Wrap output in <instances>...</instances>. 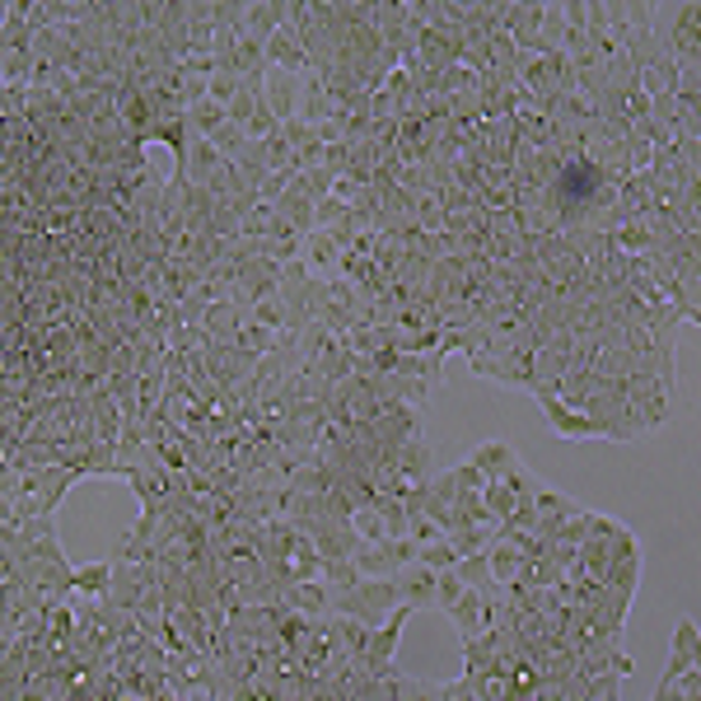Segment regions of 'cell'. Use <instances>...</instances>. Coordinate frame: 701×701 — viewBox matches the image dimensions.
I'll return each mask as SVG.
<instances>
[{"label": "cell", "instance_id": "1", "mask_svg": "<svg viewBox=\"0 0 701 701\" xmlns=\"http://www.w3.org/2000/svg\"><path fill=\"white\" fill-rule=\"evenodd\" d=\"M71 482H80V472L76 468H38V472H19V491H14V510L19 519H48L57 514L61 505V495L71 491Z\"/></svg>", "mask_w": 701, "mask_h": 701}, {"label": "cell", "instance_id": "2", "mask_svg": "<svg viewBox=\"0 0 701 701\" xmlns=\"http://www.w3.org/2000/svg\"><path fill=\"white\" fill-rule=\"evenodd\" d=\"M393 608H402L393 580H355L351 590H332V618H351V622L379 627Z\"/></svg>", "mask_w": 701, "mask_h": 701}, {"label": "cell", "instance_id": "3", "mask_svg": "<svg viewBox=\"0 0 701 701\" xmlns=\"http://www.w3.org/2000/svg\"><path fill=\"white\" fill-rule=\"evenodd\" d=\"M622 389H627V412H631L637 435L660 431V425L673 417V383L654 379V374H627Z\"/></svg>", "mask_w": 701, "mask_h": 701}, {"label": "cell", "instance_id": "4", "mask_svg": "<svg viewBox=\"0 0 701 701\" xmlns=\"http://www.w3.org/2000/svg\"><path fill=\"white\" fill-rule=\"evenodd\" d=\"M417 561V542L412 538H389V542H360L351 552V567L360 580H393L402 567Z\"/></svg>", "mask_w": 701, "mask_h": 701}, {"label": "cell", "instance_id": "5", "mask_svg": "<svg viewBox=\"0 0 701 701\" xmlns=\"http://www.w3.org/2000/svg\"><path fill=\"white\" fill-rule=\"evenodd\" d=\"M412 618L407 608H393L389 618H383L374 631H370V641H365V654H360V664H365L370 678L379 673H389L393 669V654H398V641H402V622Z\"/></svg>", "mask_w": 701, "mask_h": 701}, {"label": "cell", "instance_id": "6", "mask_svg": "<svg viewBox=\"0 0 701 701\" xmlns=\"http://www.w3.org/2000/svg\"><path fill=\"white\" fill-rule=\"evenodd\" d=\"M435 571L431 567H421V561H412V567H402L393 575L398 584V603L407 608V613H421V608H435Z\"/></svg>", "mask_w": 701, "mask_h": 701}, {"label": "cell", "instance_id": "7", "mask_svg": "<svg viewBox=\"0 0 701 701\" xmlns=\"http://www.w3.org/2000/svg\"><path fill=\"white\" fill-rule=\"evenodd\" d=\"M281 608H286V613H300V618H332V590H328L323 580L286 584V590H281Z\"/></svg>", "mask_w": 701, "mask_h": 701}, {"label": "cell", "instance_id": "8", "mask_svg": "<svg viewBox=\"0 0 701 701\" xmlns=\"http://www.w3.org/2000/svg\"><path fill=\"white\" fill-rule=\"evenodd\" d=\"M538 407H542V417H548V425L561 435V440H594L599 431H594V421L580 412V407H567V402H557L552 393H542L538 398Z\"/></svg>", "mask_w": 701, "mask_h": 701}, {"label": "cell", "instance_id": "9", "mask_svg": "<svg viewBox=\"0 0 701 701\" xmlns=\"http://www.w3.org/2000/svg\"><path fill=\"white\" fill-rule=\"evenodd\" d=\"M262 103L277 122H290L300 112V76H286V71H267L262 84Z\"/></svg>", "mask_w": 701, "mask_h": 701}, {"label": "cell", "instance_id": "10", "mask_svg": "<svg viewBox=\"0 0 701 701\" xmlns=\"http://www.w3.org/2000/svg\"><path fill=\"white\" fill-rule=\"evenodd\" d=\"M243 319H248V313H243L234 300H216V304H207V319H201V332L211 337V347H234V337H239Z\"/></svg>", "mask_w": 701, "mask_h": 701}, {"label": "cell", "instance_id": "11", "mask_svg": "<svg viewBox=\"0 0 701 701\" xmlns=\"http://www.w3.org/2000/svg\"><path fill=\"white\" fill-rule=\"evenodd\" d=\"M262 57H267V71H286V76H309V57H304V48H300V42L290 38L286 29H277V33L267 38Z\"/></svg>", "mask_w": 701, "mask_h": 701}, {"label": "cell", "instance_id": "12", "mask_svg": "<svg viewBox=\"0 0 701 701\" xmlns=\"http://www.w3.org/2000/svg\"><path fill=\"white\" fill-rule=\"evenodd\" d=\"M463 463H468V468H478L487 482H501L505 472H514V468H519V454H514V449H510L505 440H487V444L472 449V454H468Z\"/></svg>", "mask_w": 701, "mask_h": 701}, {"label": "cell", "instance_id": "13", "mask_svg": "<svg viewBox=\"0 0 701 701\" xmlns=\"http://www.w3.org/2000/svg\"><path fill=\"white\" fill-rule=\"evenodd\" d=\"M449 618H454V627H459V641H478L482 631H491V613H487L482 590H463V599L449 608Z\"/></svg>", "mask_w": 701, "mask_h": 701}, {"label": "cell", "instance_id": "14", "mask_svg": "<svg viewBox=\"0 0 701 701\" xmlns=\"http://www.w3.org/2000/svg\"><path fill=\"white\" fill-rule=\"evenodd\" d=\"M701 664V641H697V622L692 618H683L673 627V645H669V669H664V678H678V673H688V669H697Z\"/></svg>", "mask_w": 701, "mask_h": 701}, {"label": "cell", "instance_id": "15", "mask_svg": "<svg viewBox=\"0 0 701 701\" xmlns=\"http://www.w3.org/2000/svg\"><path fill=\"white\" fill-rule=\"evenodd\" d=\"M286 24V0H258V6H243V29L248 38H258L267 48V38Z\"/></svg>", "mask_w": 701, "mask_h": 701}, {"label": "cell", "instance_id": "16", "mask_svg": "<svg viewBox=\"0 0 701 701\" xmlns=\"http://www.w3.org/2000/svg\"><path fill=\"white\" fill-rule=\"evenodd\" d=\"M296 118L309 122V127H323L332 118V94H328V84L313 71L300 76V112H296Z\"/></svg>", "mask_w": 701, "mask_h": 701}, {"label": "cell", "instance_id": "17", "mask_svg": "<svg viewBox=\"0 0 701 701\" xmlns=\"http://www.w3.org/2000/svg\"><path fill=\"white\" fill-rule=\"evenodd\" d=\"M112 584V561H89V567L71 571V594L76 599H103Z\"/></svg>", "mask_w": 701, "mask_h": 701}, {"label": "cell", "instance_id": "18", "mask_svg": "<svg viewBox=\"0 0 701 701\" xmlns=\"http://www.w3.org/2000/svg\"><path fill=\"white\" fill-rule=\"evenodd\" d=\"M183 118H188V131H192V136H207V141H211V136L224 127V108L211 103V99H197V103L183 112Z\"/></svg>", "mask_w": 701, "mask_h": 701}, {"label": "cell", "instance_id": "19", "mask_svg": "<svg viewBox=\"0 0 701 701\" xmlns=\"http://www.w3.org/2000/svg\"><path fill=\"white\" fill-rule=\"evenodd\" d=\"M332 183H337V178H332L323 164H319V169H304V173H296V188H300V192L313 201V207H319V201H328V197H332Z\"/></svg>", "mask_w": 701, "mask_h": 701}, {"label": "cell", "instance_id": "20", "mask_svg": "<svg viewBox=\"0 0 701 701\" xmlns=\"http://www.w3.org/2000/svg\"><path fill=\"white\" fill-rule=\"evenodd\" d=\"M374 510H379V519H383V533L389 538H407V505L402 501H393V495H374Z\"/></svg>", "mask_w": 701, "mask_h": 701}, {"label": "cell", "instance_id": "21", "mask_svg": "<svg viewBox=\"0 0 701 701\" xmlns=\"http://www.w3.org/2000/svg\"><path fill=\"white\" fill-rule=\"evenodd\" d=\"M454 575L468 584V590H487V584H491L487 552H478V557H459V561H454Z\"/></svg>", "mask_w": 701, "mask_h": 701}, {"label": "cell", "instance_id": "22", "mask_svg": "<svg viewBox=\"0 0 701 701\" xmlns=\"http://www.w3.org/2000/svg\"><path fill=\"white\" fill-rule=\"evenodd\" d=\"M417 561H421V567H431V571L440 575V571H454L459 552H454V542H449V538H440V542H431V548H417Z\"/></svg>", "mask_w": 701, "mask_h": 701}, {"label": "cell", "instance_id": "23", "mask_svg": "<svg viewBox=\"0 0 701 701\" xmlns=\"http://www.w3.org/2000/svg\"><path fill=\"white\" fill-rule=\"evenodd\" d=\"M239 94V76L230 71V66H220V71L207 80V99L220 103V108H230V99Z\"/></svg>", "mask_w": 701, "mask_h": 701}, {"label": "cell", "instance_id": "24", "mask_svg": "<svg viewBox=\"0 0 701 701\" xmlns=\"http://www.w3.org/2000/svg\"><path fill=\"white\" fill-rule=\"evenodd\" d=\"M154 701H178V697H173V688H164V692H160V697H154Z\"/></svg>", "mask_w": 701, "mask_h": 701}]
</instances>
